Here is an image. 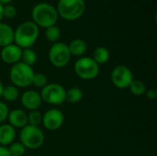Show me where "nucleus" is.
<instances>
[{"instance_id":"nucleus-1","label":"nucleus","mask_w":157,"mask_h":156,"mask_svg":"<svg viewBox=\"0 0 157 156\" xmlns=\"http://www.w3.org/2000/svg\"><path fill=\"white\" fill-rule=\"evenodd\" d=\"M31 21H33L39 28L47 29L56 24L59 16L54 6L50 3L41 2L33 6L31 10Z\"/></svg>"},{"instance_id":"nucleus-2","label":"nucleus","mask_w":157,"mask_h":156,"mask_svg":"<svg viewBox=\"0 0 157 156\" xmlns=\"http://www.w3.org/2000/svg\"><path fill=\"white\" fill-rule=\"evenodd\" d=\"M39 34V27L33 21L22 22L14 30V43L22 50L31 48L38 40Z\"/></svg>"},{"instance_id":"nucleus-3","label":"nucleus","mask_w":157,"mask_h":156,"mask_svg":"<svg viewBox=\"0 0 157 156\" xmlns=\"http://www.w3.org/2000/svg\"><path fill=\"white\" fill-rule=\"evenodd\" d=\"M85 0H59L56 10L58 16L67 21L79 19L86 12Z\"/></svg>"},{"instance_id":"nucleus-4","label":"nucleus","mask_w":157,"mask_h":156,"mask_svg":"<svg viewBox=\"0 0 157 156\" xmlns=\"http://www.w3.org/2000/svg\"><path fill=\"white\" fill-rule=\"evenodd\" d=\"M35 72L31 66L18 62L13 64L9 71V79L13 86L17 88H26L32 85Z\"/></svg>"},{"instance_id":"nucleus-5","label":"nucleus","mask_w":157,"mask_h":156,"mask_svg":"<svg viewBox=\"0 0 157 156\" xmlns=\"http://www.w3.org/2000/svg\"><path fill=\"white\" fill-rule=\"evenodd\" d=\"M19 142L29 150H37L40 148L45 141V136L40 127L26 125L20 129L18 134Z\"/></svg>"},{"instance_id":"nucleus-6","label":"nucleus","mask_w":157,"mask_h":156,"mask_svg":"<svg viewBox=\"0 0 157 156\" xmlns=\"http://www.w3.org/2000/svg\"><path fill=\"white\" fill-rule=\"evenodd\" d=\"M74 71L79 78L86 81H90L98 76L100 67L92 59V57L82 56L75 61L74 64Z\"/></svg>"},{"instance_id":"nucleus-7","label":"nucleus","mask_w":157,"mask_h":156,"mask_svg":"<svg viewBox=\"0 0 157 156\" xmlns=\"http://www.w3.org/2000/svg\"><path fill=\"white\" fill-rule=\"evenodd\" d=\"M66 89L58 83H48L40 89V97L42 102L52 106H61L65 102Z\"/></svg>"},{"instance_id":"nucleus-8","label":"nucleus","mask_w":157,"mask_h":156,"mask_svg":"<svg viewBox=\"0 0 157 156\" xmlns=\"http://www.w3.org/2000/svg\"><path fill=\"white\" fill-rule=\"evenodd\" d=\"M48 56L52 65L56 68L65 67L70 63L72 57L69 51L68 44L62 41L52 43L49 50Z\"/></svg>"},{"instance_id":"nucleus-9","label":"nucleus","mask_w":157,"mask_h":156,"mask_svg":"<svg viewBox=\"0 0 157 156\" xmlns=\"http://www.w3.org/2000/svg\"><path fill=\"white\" fill-rule=\"evenodd\" d=\"M133 74L132 70L123 64L115 66L110 73V81L113 86L119 89H127L133 81Z\"/></svg>"},{"instance_id":"nucleus-10","label":"nucleus","mask_w":157,"mask_h":156,"mask_svg":"<svg viewBox=\"0 0 157 156\" xmlns=\"http://www.w3.org/2000/svg\"><path fill=\"white\" fill-rule=\"evenodd\" d=\"M64 122V115L63 113L56 108H52L48 109L44 114H42V122L43 127L50 131H54L62 128Z\"/></svg>"},{"instance_id":"nucleus-11","label":"nucleus","mask_w":157,"mask_h":156,"mask_svg":"<svg viewBox=\"0 0 157 156\" xmlns=\"http://www.w3.org/2000/svg\"><path fill=\"white\" fill-rule=\"evenodd\" d=\"M20 102L22 107L29 110H37L40 108L42 104V99L39 92L31 89H28L22 93L20 96Z\"/></svg>"},{"instance_id":"nucleus-12","label":"nucleus","mask_w":157,"mask_h":156,"mask_svg":"<svg viewBox=\"0 0 157 156\" xmlns=\"http://www.w3.org/2000/svg\"><path fill=\"white\" fill-rule=\"evenodd\" d=\"M21 53H22V49L19 48L15 43H12L10 45L2 48L0 51V58L3 63L13 65L20 62Z\"/></svg>"},{"instance_id":"nucleus-13","label":"nucleus","mask_w":157,"mask_h":156,"mask_svg":"<svg viewBox=\"0 0 157 156\" xmlns=\"http://www.w3.org/2000/svg\"><path fill=\"white\" fill-rule=\"evenodd\" d=\"M6 120L15 129H22L28 125V113L24 109L15 108L9 110Z\"/></svg>"},{"instance_id":"nucleus-14","label":"nucleus","mask_w":157,"mask_h":156,"mask_svg":"<svg viewBox=\"0 0 157 156\" xmlns=\"http://www.w3.org/2000/svg\"><path fill=\"white\" fill-rule=\"evenodd\" d=\"M16 137L17 131L15 128L6 123L0 124V145L6 147L9 146L15 142Z\"/></svg>"},{"instance_id":"nucleus-15","label":"nucleus","mask_w":157,"mask_h":156,"mask_svg":"<svg viewBox=\"0 0 157 156\" xmlns=\"http://www.w3.org/2000/svg\"><path fill=\"white\" fill-rule=\"evenodd\" d=\"M14 43V29L6 23L0 22V47Z\"/></svg>"},{"instance_id":"nucleus-16","label":"nucleus","mask_w":157,"mask_h":156,"mask_svg":"<svg viewBox=\"0 0 157 156\" xmlns=\"http://www.w3.org/2000/svg\"><path fill=\"white\" fill-rule=\"evenodd\" d=\"M69 51L72 56L76 57H82L85 55V53L87 51V44L86 42L82 39H74L71 40V42L68 44Z\"/></svg>"},{"instance_id":"nucleus-17","label":"nucleus","mask_w":157,"mask_h":156,"mask_svg":"<svg viewBox=\"0 0 157 156\" xmlns=\"http://www.w3.org/2000/svg\"><path fill=\"white\" fill-rule=\"evenodd\" d=\"M92 59L98 64H105L110 59V52L106 47H98L94 50Z\"/></svg>"},{"instance_id":"nucleus-18","label":"nucleus","mask_w":157,"mask_h":156,"mask_svg":"<svg viewBox=\"0 0 157 156\" xmlns=\"http://www.w3.org/2000/svg\"><path fill=\"white\" fill-rule=\"evenodd\" d=\"M83 98V91L81 88L74 86L66 90L65 94V101L70 104H77Z\"/></svg>"},{"instance_id":"nucleus-19","label":"nucleus","mask_w":157,"mask_h":156,"mask_svg":"<svg viewBox=\"0 0 157 156\" xmlns=\"http://www.w3.org/2000/svg\"><path fill=\"white\" fill-rule=\"evenodd\" d=\"M37 61H38V55L34 50H32L31 48L22 50L20 62L32 67V65H34L37 63Z\"/></svg>"},{"instance_id":"nucleus-20","label":"nucleus","mask_w":157,"mask_h":156,"mask_svg":"<svg viewBox=\"0 0 157 156\" xmlns=\"http://www.w3.org/2000/svg\"><path fill=\"white\" fill-rule=\"evenodd\" d=\"M2 97L7 102H14L19 97V90L13 85L6 86H4Z\"/></svg>"},{"instance_id":"nucleus-21","label":"nucleus","mask_w":157,"mask_h":156,"mask_svg":"<svg viewBox=\"0 0 157 156\" xmlns=\"http://www.w3.org/2000/svg\"><path fill=\"white\" fill-rule=\"evenodd\" d=\"M129 90L130 92L136 97H141L143 95L145 94L147 88L145 84L140 80V79H133V81L132 82V84L129 86Z\"/></svg>"},{"instance_id":"nucleus-22","label":"nucleus","mask_w":157,"mask_h":156,"mask_svg":"<svg viewBox=\"0 0 157 156\" xmlns=\"http://www.w3.org/2000/svg\"><path fill=\"white\" fill-rule=\"evenodd\" d=\"M61 34H62L61 29L56 25L51 26V27L45 29V32H44L45 38L50 42H52V43H55V42L59 41L60 38H61Z\"/></svg>"},{"instance_id":"nucleus-23","label":"nucleus","mask_w":157,"mask_h":156,"mask_svg":"<svg viewBox=\"0 0 157 156\" xmlns=\"http://www.w3.org/2000/svg\"><path fill=\"white\" fill-rule=\"evenodd\" d=\"M10 156H23L26 153L25 146L20 142H14L9 146H7Z\"/></svg>"},{"instance_id":"nucleus-24","label":"nucleus","mask_w":157,"mask_h":156,"mask_svg":"<svg viewBox=\"0 0 157 156\" xmlns=\"http://www.w3.org/2000/svg\"><path fill=\"white\" fill-rule=\"evenodd\" d=\"M42 122V114L37 110H32L28 113V124L31 126L39 127Z\"/></svg>"},{"instance_id":"nucleus-25","label":"nucleus","mask_w":157,"mask_h":156,"mask_svg":"<svg viewBox=\"0 0 157 156\" xmlns=\"http://www.w3.org/2000/svg\"><path fill=\"white\" fill-rule=\"evenodd\" d=\"M48 84V77L43 73H35L32 79V85L37 88H43Z\"/></svg>"},{"instance_id":"nucleus-26","label":"nucleus","mask_w":157,"mask_h":156,"mask_svg":"<svg viewBox=\"0 0 157 156\" xmlns=\"http://www.w3.org/2000/svg\"><path fill=\"white\" fill-rule=\"evenodd\" d=\"M17 7L13 5H6L4 6V9H3V15L5 17H7V18H13L17 16Z\"/></svg>"},{"instance_id":"nucleus-27","label":"nucleus","mask_w":157,"mask_h":156,"mask_svg":"<svg viewBox=\"0 0 157 156\" xmlns=\"http://www.w3.org/2000/svg\"><path fill=\"white\" fill-rule=\"evenodd\" d=\"M8 112H9V108L8 106L0 100V124L4 123L8 116Z\"/></svg>"},{"instance_id":"nucleus-28","label":"nucleus","mask_w":157,"mask_h":156,"mask_svg":"<svg viewBox=\"0 0 157 156\" xmlns=\"http://www.w3.org/2000/svg\"><path fill=\"white\" fill-rule=\"evenodd\" d=\"M145 95L147 97V98L151 99V100H154L157 97V92L155 89L152 88V89H147L146 92H145Z\"/></svg>"},{"instance_id":"nucleus-29","label":"nucleus","mask_w":157,"mask_h":156,"mask_svg":"<svg viewBox=\"0 0 157 156\" xmlns=\"http://www.w3.org/2000/svg\"><path fill=\"white\" fill-rule=\"evenodd\" d=\"M0 156H10L7 147L0 145Z\"/></svg>"},{"instance_id":"nucleus-30","label":"nucleus","mask_w":157,"mask_h":156,"mask_svg":"<svg viewBox=\"0 0 157 156\" xmlns=\"http://www.w3.org/2000/svg\"><path fill=\"white\" fill-rule=\"evenodd\" d=\"M12 1H13V0H0V4H1V5H3V6H4V5L6 6V5L10 4Z\"/></svg>"},{"instance_id":"nucleus-31","label":"nucleus","mask_w":157,"mask_h":156,"mask_svg":"<svg viewBox=\"0 0 157 156\" xmlns=\"http://www.w3.org/2000/svg\"><path fill=\"white\" fill-rule=\"evenodd\" d=\"M3 9H4V6L0 4V22H1V20H2V19H3V17H4V15H3Z\"/></svg>"},{"instance_id":"nucleus-32","label":"nucleus","mask_w":157,"mask_h":156,"mask_svg":"<svg viewBox=\"0 0 157 156\" xmlns=\"http://www.w3.org/2000/svg\"><path fill=\"white\" fill-rule=\"evenodd\" d=\"M4 85L2 84V82L0 81V98L2 97V95H3V90H4Z\"/></svg>"}]
</instances>
